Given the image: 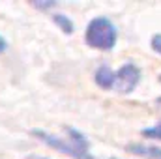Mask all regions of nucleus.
I'll use <instances>...</instances> for the list:
<instances>
[{
	"label": "nucleus",
	"instance_id": "423d86ee",
	"mask_svg": "<svg viewBox=\"0 0 161 159\" xmlns=\"http://www.w3.org/2000/svg\"><path fill=\"white\" fill-rule=\"evenodd\" d=\"M53 21L60 26V30L62 32H66V34H73V21L69 19V17H66V15H62V13H53Z\"/></svg>",
	"mask_w": 161,
	"mask_h": 159
},
{
	"label": "nucleus",
	"instance_id": "f8f14e48",
	"mask_svg": "<svg viewBox=\"0 0 161 159\" xmlns=\"http://www.w3.org/2000/svg\"><path fill=\"white\" fill-rule=\"evenodd\" d=\"M158 101H159V103H161V97H159V99H158Z\"/></svg>",
	"mask_w": 161,
	"mask_h": 159
},
{
	"label": "nucleus",
	"instance_id": "4468645a",
	"mask_svg": "<svg viewBox=\"0 0 161 159\" xmlns=\"http://www.w3.org/2000/svg\"><path fill=\"white\" fill-rule=\"evenodd\" d=\"M159 80H161V77H159Z\"/></svg>",
	"mask_w": 161,
	"mask_h": 159
},
{
	"label": "nucleus",
	"instance_id": "20e7f679",
	"mask_svg": "<svg viewBox=\"0 0 161 159\" xmlns=\"http://www.w3.org/2000/svg\"><path fill=\"white\" fill-rule=\"evenodd\" d=\"M94 80H96V84H97L99 88L111 90V88H114V84H116V71L111 69L109 66H99V68L96 69V73H94Z\"/></svg>",
	"mask_w": 161,
	"mask_h": 159
},
{
	"label": "nucleus",
	"instance_id": "ddd939ff",
	"mask_svg": "<svg viewBox=\"0 0 161 159\" xmlns=\"http://www.w3.org/2000/svg\"><path fill=\"white\" fill-rule=\"evenodd\" d=\"M113 159H116V157H113Z\"/></svg>",
	"mask_w": 161,
	"mask_h": 159
},
{
	"label": "nucleus",
	"instance_id": "6e6552de",
	"mask_svg": "<svg viewBox=\"0 0 161 159\" xmlns=\"http://www.w3.org/2000/svg\"><path fill=\"white\" fill-rule=\"evenodd\" d=\"M152 49L158 54H161V34H154L152 36Z\"/></svg>",
	"mask_w": 161,
	"mask_h": 159
},
{
	"label": "nucleus",
	"instance_id": "f03ea898",
	"mask_svg": "<svg viewBox=\"0 0 161 159\" xmlns=\"http://www.w3.org/2000/svg\"><path fill=\"white\" fill-rule=\"evenodd\" d=\"M32 135H34L38 140H41L43 144L51 146L53 150H56V152H60V154H66V156H69V157H73V159H94L90 156V150H84V148L75 146L71 140L66 142L64 139H60V137H56V135H51V133H47V131H43V129H32Z\"/></svg>",
	"mask_w": 161,
	"mask_h": 159
},
{
	"label": "nucleus",
	"instance_id": "0eeeda50",
	"mask_svg": "<svg viewBox=\"0 0 161 159\" xmlns=\"http://www.w3.org/2000/svg\"><path fill=\"white\" fill-rule=\"evenodd\" d=\"M142 135L146 139H158V140H161V123L152 125V127H144L142 129Z\"/></svg>",
	"mask_w": 161,
	"mask_h": 159
},
{
	"label": "nucleus",
	"instance_id": "39448f33",
	"mask_svg": "<svg viewBox=\"0 0 161 159\" xmlns=\"http://www.w3.org/2000/svg\"><path fill=\"white\" fill-rule=\"evenodd\" d=\"M127 152L135 154V156H142L148 159H161V148L158 146H142V144H129Z\"/></svg>",
	"mask_w": 161,
	"mask_h": 159
},
{
	"label": "nucleus",
	"instance_id": "9b49d317",
	"mask_svg": "<svg viewBox=\"0 0 161 159\" xmlns=\"http://www.w3.org/2000/svg\"><path fill=\"white\" fill-rule=\"evenodd\" d=\"M30 159H47V157H36V156H32Z\"/></svg>",
	"mask_w": 161,
	"mask_h": 159
},
{
	"label": "nucleus",
	"instance_id": "1a4fd4ad",
	"mask_svg": "<svg viewBox=\"0 0 161 159\" xmlns=\"http://www.w3.org/2000/svg\"><path fill=\"white\" fill-rule=\"evenodd\" d=\"M32 6L38 8V9H51V8L56 6V2H53V0H47V2H34Z\"/></svg>",
	"mask_w": 161,
	"mask_h": 159
},
{
	"label": "nucleus",
	"instance_id": "f257e3e1",
	"mask_svg": "<svg viewBox=\"0 0 161 159\" xmlns=\"http://www.w3.org/2000/svg\"><path fill=\"white\" fill-rule=\"evenodd\" d=\"M84 41L88 47L97 49V51H113L116 41H118V30L114 26V23L109 17H94L88 26H86V34Z\"/></svg>",
	"mask_w": 161,
	"mask_h": 159
},
{
	"label": "nucleus",
	"instance_id": "7ed1b4c3",
	"mask_svg": "<svg viewBox=\"0 0 161 159\" xmlns=\"http://www.w3.org/2000/svg\"><path fill=\"white\" fill-rule=\"evenodd\" d=\"M139 82H141V69L133 62H127V64L122 66L120 69H116V84H114V88L120 94L133 92Z\"/></svg>",
	"mask_w": 161,
	"mask_h": 159
},
{
	"label": "nucleus",
	"instance_id": "9d476101",
	"mask_svg": "<svg viewBox=\"0 0 161 159\" xmlns=\"http://www.w3.org/2000/svg\"><path fill=\"white\" fill-rule=\"evenodd\" d=\"M6 49H8V41H6L4 38H2V36H0V54H2Z\"/></svg>",
	"mask_w": 161,
	"mask_h": 159
}]
</instances>
